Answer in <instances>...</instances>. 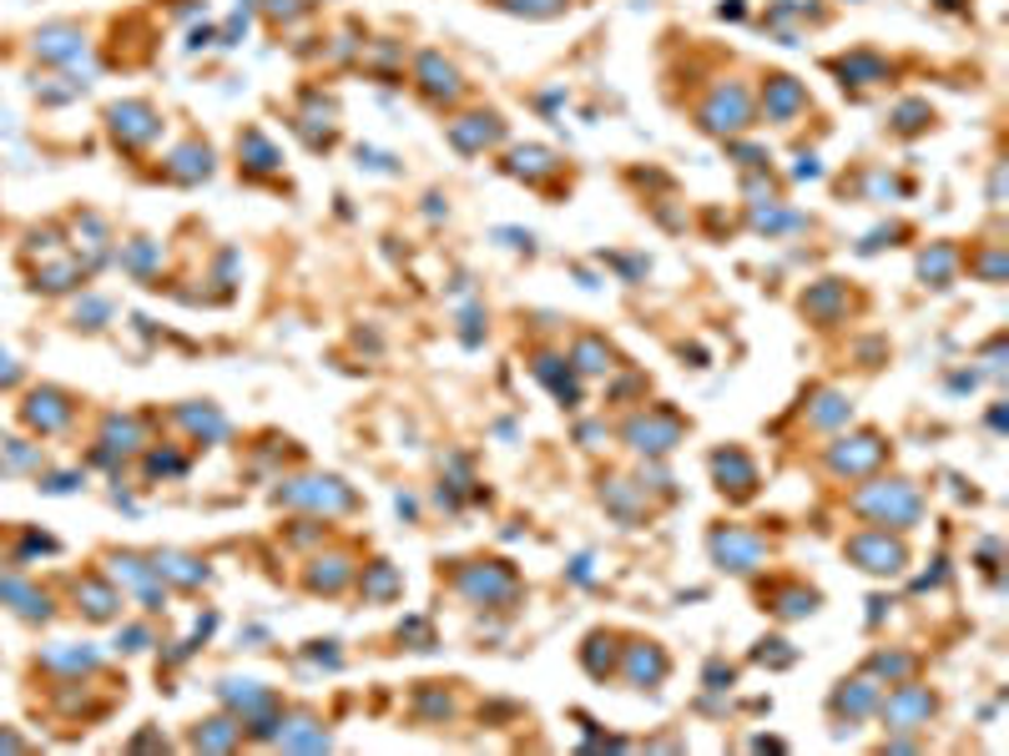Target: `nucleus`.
I'll return each instance as SVG.
<instances>
[{
    "mask_svg": "<svg viewBox=\"0 0 1009 756\" xmlns=\"http://www.w3.org/2000/svg\"><path fill=\"white\" fill-rule=\"evenodd\" d=\"M853 510L873 525H889V530H913L923 515V494L913 480H878L868 490L853 494Z\"/></svg>",
    "mask_w": 1009,
    "mask_h": 756,
    "instance_id": "f257e3e1",
    "label": "nucleus"
},
{
    "mask_svg": "<svg viewBox=\"0 0 1009 756\" xmlns=\"http://www.w3.org/2000/svg\"><path fill=\"white\" fill-rule=\"evenodd\" d=\"M278 504H293V510H308V515L333 520V515L359 510V494H353L343 480H333V474H308V480H283Z\"/></svg>",
    "mask_w": 1009,
    "mask_h": 756,
    "instance_id": "f03ea898",
    "label": "nucleus"
},
{
    "mask_svg": "<svg viewBox=\"0 0 1009 756\" xmlns=\"http://www.w3.org/2000/svg\"><path fill=\"white\" fill-rule=\"evenodd\" d=\"M454 591L464 595L470 605H484V611H500L520 595V575L504 565V560H474L454 575Z\"/></svg>",
    "mask_w": 1009,
    "mask_h": 756,
    "instance_id": "7ed1b4c3",
    "label": "nucleus"
},
{
    "mask_svg": "<svg viewBox=\"0 0 1009 756\" xmlns=\"http://www.w3.org/2000/svg\"><path fill=\"white\" fill-rule=\"evenodd\" d=\"M843 555L868 575H903L909 571V545H903L899 535H889V530H858V535H848Z\"/></svg>",
    "mask_w": 1009,
    "mask_h": 756,
    "instance_id": "20e7f679",
    "label": "nucleus"
},
{
    "mask_svg": "<svg viewBox=\"0 0 1009 756\" xmlns=\"http://www.w3.org/2000/svg\"><path fill=\"white\" fill-rule=\"evenodd\" d=\"M621 439L631 444L637 454H647V460H661V454H671L681 444V419L671 414V409H641V414H631L621 424Z\"/></svg>",
    "mask_w": 1009,
    "mask_h": 756,
    "instance_id": "39448f33",
    "label": "nucleus"
},
{
    "mask_svg": "<svg viewBox=\"0 0 1009 756\" xmlns=\"http://www.w3.org/2000/svg\"><path fill=\"white\" fill-rule=\"evenodd\" d=\"M707 550H712V560L732 575H757L762 571V560H768V540L757 535V530H742V525H717L712 540H707Z\"/></svg>",
    "mask_w": 1009,
    "mask_h": 756,
    "instance_id": "423d86ee",
    "label": "nucleus"
},
{
    "mask_svg": "<svg viewBox=\"0 0 1009 756\" xmlns=\"http://www.w3.org/2000/svg\"><path fill=\"white\" fill-rule=\"evenodd\" d=\"M883 460H889V444H883V434H878V429L843 434L833 450H828V470H833L838 480H868V474H873Z\"/></svg>",
    "mask_w": 1009,
    "mask_h": 756,
    "instance_id": "0eeeda50",
    "label": "nucleus"
},
{
    "mask_svg": "<svg viewBox=\"0 0 1009 756\" xmlns=\"http://www.w3.org/2000/svg\"><path fill=\"white\" fill-rule=\"evenodd\" d=\"M933 712H939V696L929 686H913V681H899L893 696H878V716L889 732H923Z\"/></svg>",
    "mask_w": 1009,
    "mask_h": 756,
    "instance_id": "6e6552de",
    "label": "nucleus"
},
{
    "mask_svg": "<svg viewBox=\"0 0 1009 756\" xmlns=\"http://www.w3.org/2000/svg\"><path fill=\"white\" fill-rule=\"evenodd\" d=\"M697 121H702V132H712V137L747 132V127H752V91L737 87V81H727V87H717L712 97L702 101Z\"/></svg>",
    "mask_w": 1009,
    "mask_h": 756,
    "instance_id": "1a4fd4ad",
    "label": "nucleus"
},
{
    "mask_svg": "<svg viewBox=\"0 0 1009 756\" xmlns=\"http://www.w3.org/2000/svg\"><path fill=\"white\" fill-rule=\"evenodd\" d=\"M111 121V137H117L121 147H152L157 137H162V117H157L152 101H117V107L107 111Z\"/></svg>",
    "mask_w": 1009,
    "mask_h": 756,
    "instance_id": "9d476101",
    "label": "nucleus"
},
{
    "mask_svg": "<svg viewBox=\"0 0 1009 756\" xmlns=\"http://www.w3.org/2000/svg\"><path fill=\"white\" fill-rule=\"evenodd\" d=\"M616 676H621L626 686H637V691H657L661 681L671 676V656L657 646V641H631V646L621 651Z\"/></svg>",
    "mask_w": 1009,
    "mask_h": 756,
    "instance_id": "9b49d317",
    "label": "nucleus"
},
{
    "mask_svg": "<svg viewBox=\"0 0 1009 756\" xmlns=\"http://www.w3.org/2000/svg\"><path fill=\"white\" fill-rule=\"evenodd\" d=\"M762 111H768V121L788 127V121H798L802 111H808V87H802L798 77H782V71H772V77L762 81Z\"/></svg>",
    "mask_w": 1009,
    "mask_h": 756,
    "instance_id": "f8f14e48",
    "label": "nucleus"
},
{
    "mask_svg": "<svg viewBox=\"0 0 1009 756\" xmlns=\"http://www.w3.org/2000/svg\"><path fill=\"white\" fill-rule=\"evenodd\" d=\"M414 81H419V91H424V101H434V107H444V101H460V91H464L460 71H454L439 51L419 56V61H414Z\"/></svg>",
    "mask_w": 1009,
    "mask_h": 756,
    "instance_id": "ddd939ff",
    "label": "nucleus"
},
{
    "mask_svg": "<svg viewBox=\"0 0 1009 756\" xmlns=\"http://www.w3.org/2000/svg\"><path fill=\"white\" fill-rule=\"evenodd\" d=\"M712 480H717V490H722L727 500H752V494H757V464H752V454L717 450L712 454Z\"/></svg>",
    "mask_w": 1009,
    "mask_h": 756,
    "instance_id": "4468645a",
    "label": "nucleus"
},
{
    "mask_svg": "<svg viewBox=\"0 0 1009 756\" xmlns=\"http://www.w3.org/2000/svg\"><path fill=\"white\" fill-rule=\"evenodd\" d=\"M500 137H504V121L494 117V111H470V117L450 121V147H454V152H464V157L494 147Z\"/></svg>",
    "mask_w": 1009,
    "mask_h": 756,
    "instance_id": "2eb2a0df",
    "label": "nucleus"
},
{
    "mask_svg": "<svg viewBox=\"0 0 1009 756\" xmlns=\"http://www.w3.org/2000/svg\"><path fill=\"white\" fill-rule=\"evenodd\" d=\"M71 414H77V404H71V394H61V389H36L31 404H26V424L41 429V434H56V429H67Z\"/></svg>",
    "mask_w": 1009,
    "mask_h": 756,
    "instance_id": "dca6fc26",
    "label": "nucleus"
},
{
    "mask_svg": "<svg viewBox=\"0 0 1009 756\" xmlns=\"http://www.w3.org/2000/svg\"><path fill=\"white\" fill-rule=\"evenodd\" d=\"M353 560L343 555V550H333V555H319L313 565H308V575H303V585L313 595H339V591H349L353 585Z\"/></svg>",
    "mask_w": 1009,
    "mask_h": 756,
    "instance_id": "f3484780",
    "label": "nucleus"
},
{
    "mask_svg": "<svg viewBox=\"0 0 1009 756\" xmlns=\"http://www.w3.org/2000/svg\"><path fill=\"white\" fill-rule=\"evenodd\" d=\"M833 712L838 722H863V716L878 712V681L873 676H853L833 691Z\"/></svg>",
    "mask_w": 1009,
    "mask_h": 756,
    "instance_id": "a211bd4d",
    "label": "nucleus"
},
{
    "mask_svg": "<svg viewBox=\"0 0 1009 756\" xmlns=\"http://www.w3.org/2000/svg\"><path fill=\"white\" fill-rule=\"evenodd\" d=\"M152 571H157V581L182 585V591H192V585L208 581V565H202L198 555H177V550H157V555H152Z\"/></svg>",
    "mask_w": 1009,
    "mask_h": 756,
    "instance_id": "6ab92c4d",
    "label": "nucleus"
},
{
    "mask_svg": "<svg viewBox=\"0 0 1009 756\" xmlns=\"http://www.w3.org/2000/svg\"><path fill=\"white\" fill-rule=\"evenodd\" d=\"M36 56H46V61H81L87 56V36H81V26H46V31H36Z\"/></svg>",
    "mask_w": 1009,
    "mask_h": 756,
    "instance_id": "aec40b11",
    "label": "nucleus"
},
{
    "mask_svg": "<svg viewBox=\"0 0 1009 756\" xmlns=\"http://www.w3.org/2000/svg\"><path fill=\"white\" fill-rule=\"evenodd\" d=\"M359 591H363V601H369V605H394L399 595H404V575H399L389 560H373V565H363Z\"/></svg>",
    "mask_w": 1009,
    "mask_h": 756,
    "instance_id": "412c9836",
    "label": "nucleus"
},
{
    "mask_svg": "<svg viewBox=\"0 0 1009 756\" xmlns=\"http://www.w3.org/2000/svg\"><path fill=\"white\" fill-rule=\"evenodd\" d=\"M273 742L288 746V752H323V746H329V732L319 726V716L298 712V716H288V722H278Z\"/></svg>",
    "mask_w": 1009,
    "mask_h": 756,
    "instance_id": "4be33fe9",
    "label": "nucleus"
},
{
    "mask_svg": "<svg viewBox=\"0 0 1009 756\" xmlns=\"http://www.w3.org/2000/svg\"><path fill=\"white\" fill-rule=\"evenodd\" d=\"M167 177L172 182H208L212 177V147L208 142H182L167 157Z\"/></svg>",
    "mask_w": 1009,
    "mask_h": 756,
    "instance_id": "5701e85b",
    "label": "nucleus"
},
{
    "mask_svg": "<svg viewBox=\"0 0 1009 756\" xmlns=\"http://www.w3.org/2000/svg\"><path fill=\"white\" fill-rule=\"evenodd\" d=\"M601 504L611 510L616 520H621V525H637V520L647 515V490H641V484H631V480H611L601 490Z\"/></svg>",
    "mask_w": 1009,
    "mask_h": 756,
    "instance_id": "b1692460",
    "label": "nucleus"
},
{
    "mask_svg": "<svg viewBox=\"0 0 1009 756\" xmlns=\"http://www.w3.org/2000/svg\"><path fill=\"white\" fill-rule=\"evenodd\" d=\"M843 308H848V293H843V283H838V278H823L818 288H808V293H802V313H808L812 323H833Z\"/></svg>",
    "mask_w": 1009,
    "mask_h": 756,
    "instance_id": "393cba45",
    "label": "nucleus"
},
{
    "mask_svg": "<svg viewBox=\"0 0 1009 756\" xmlns=\"http://www.w3.org/2000/svg\"><path fill=\"white\" fill-rule=\"evenodd\" d=\"M242 742H248V732H242L238 716H212V722H198V732H192V746H202V752H232Z\"/></svg>",
    "mask_w": 1009,
    "mask_h": 756,
    "instance_id": "a878e982",
    "label": "nucleus"
},
{
    "mask_svg": "<svg viewBox=\"0 0 1009 756\" xmlns=\"http://www.w3.org/2000/svg\"><path fill=\"white\" fill-rule=\"evenodd\" d=\"M833 71L843 77V87L853 81V87H873V81H889V61L873 51H853V56H838Z\"/></svg>",
    "mask_w": 1009,
    "mask_h": 756,
    "instance_id": "bb28decb",
    "label": "nucleus"
},
{
    "mask_svg": "<svg viewBox=\"0 0 1009 756\" xmlns=\"http://www.w3.org/2000/svg\"><path fill=\"white\" fill-rule=\"evenodd\" d=\"M571 369L576 373H611L616 369V349L601 339V333H581L571 343Z\"/></svg>",
    "mask_w": 1009,
    "mask_h": 756,
    "instance_id": "cd10ccee",
    "label": "nucleus"
},
{
    "mask_svg": "<svg viewBox=\"0 0 1009 756\" xmlns=\"http://www.w3.org/2000/svg\"><path fill=\"white\" fill-rule=\"evenodd\" d=\"M581 666L591 671L596 681L616 676V666H621V651H616V636H611V631H591V636H586V646H581Z\"/></svg>",
    "mask_w": 1009,
    "mask_h": 756,
    "instance_id": "c85d7f7f",
    "label": "nucleus"
},
{
    "mask_svg": "<svg viewBox=\"0 0 1009 756\" xmlns=\"http://www.w3.org/2000/svg\"><path fill=\"white\" fill-rule=\"evenodd\" d=\"M536 379L560 399V404H576V369L566 359H556V353H540V359H536Z\"/></svg>",
    "mask_w": 1009,
    "mask_h": 756,
    "instance_id": "c756f323",
    "label": "nucleus"
},
{
    "mask_svg": "<svg viewBox=\"0 0 1009 756\" xmlns=\"http://www.w3.org/2000/svg\"><path fill=\"white\" fill-rule=\"evenodd\" d=\"M504 167H510V172H516V177H526V182L530 187H540V182H546V177L550 172H556V152H546V147H516V152H510V162H504Z\"/></svg>",
    "mask_w": 1009,
    "mask_h": 756,
    "instance_id": "7c9ffc66",
    "label": "nucleus"
},
{
    "mask_svg": "<svg viewBox=\"0 0 1009 756\" xmlns=\"http://www.w3.org/2000/svg\"><path fill=\"white\" fill-rule=\"evenodd\" d=\"M238 157L248 162V177H268V172H278V152H273V142H268L263 132H242L238 137Z\"/></svg>",
    "mask_w": 1009,
    "mask_h": 756,
    "instance_id": "2f4dec72",
    "label": "nucleus"
},
{
    "mask_svg": "<svg viewBox=\"0 0 1009 756\" xmlns=\"http://www.w3.org/2000/svg\"><path fill=\"white\" fill-rule=\"evenodd\" d=\"M955 268H959V248H955V242H933V248L919 258V278H929L933 288H949Z\"/></svg>",
    "mask_w": 1009,
    "mask_h": 756,
    "instance_id": "473e14b6",
    "label": "nucleus"
},
{
    "mask_svg": "<svg viewBox=\"0 0 1009 756\" xmlns=\"http://www.w3.org/2000/svg\"><path fill=\"white\" fill-rule=\"evenodd\" d=\"M77 601H87V615H91V621H111V615H117V605H121V595L111 591L107 581L87 575V581L77 585Z\"/></svg>",
    "mask_w": 1009,
    "mask_h": 756,
    "instance_id": "72a5a7b5",
    "label": "nucleus"
},
{
    "mask_svg": "<svg viewBox=\"0 0 1009 756\" xmlns=\"http://www.w3.org/2000/svg\"><path fill=\"white\" fill-rule=\"evenodd\" d=\"M848 419H853V404H848L843 394H833V389H823L818 404L808 409V424H818V429H838V424H848Z\"/></svg>",
    "mask_w": 1009,
    "mask_h": 756,
    "instance_id": "f704fd0d",
    "label": "nucleus"
},
{
    "mask_svg": "<svg viewBox=\"0 0 1009 756\" xmlns=\"http://www.w3.org/2000/svg\"><path fill=\"white\" fill-rule=\"evenodd\" d=\"M177 419H182V424L192 429V439H208V444H212V439H222V434H228V419H222L212 404H202V409L192 404V409H182Z\"/></svg>",
    "mask_w": 1009,
    "mask_h": 756,
    "instance_id": "c9c22d12",
    "label": "nucleus"
},
{
    "mask_svg": "<svg viewBox=\"0 0 1009 756\" xmlns=\"http://www.w3.org/2000/svg\"><path fill=\"white\" fill-rule=\"evenodd\" d=\"M772 611H778L782 621H802V615L818 611V591H808V585H788V591H778Z\"/></svg>",
    "mask_w": 1009,
    "mask_h": 756,
    "instance_id": "e433bc0d",
    "label": "nucleus"
},
{
    "mask_svg": "<svg viewBox=\"0 0 1009 756\" xmlns=\"http://www.w3.org/2000/svg\"><path fill=\"white\" fill-rule=\"evenodd\" d=\"M933 121V111H929V101H899V111H893V132H903V137H913V132H923Z\"/></svg>",
    "mask_w": 1009,
    "mask_h": 756,
    "instance_id": "4c0bfd02",
    "label": "nucleus"
},
{
    "mask_svg": "<svg viewBox=\"0 0 1009 756\" xmlns=\"http://www.w3.org/2000/svg\"><path fill=\"white\" fill-rule=\"evenodd\" d=\"M909 671H913V656H903V651H878L868 661V676H883V681H903Z\"/></svg>",
    "mask_w": 1009,
    "mask_h": 756,
    "instance_id": "58836bf2",
    "label": "nucleus"
},
{
    "mask_svg": "<svg viewBox=\"0 0 1009 756\" xmlns=\"http://www.w3.org/2000/svg\"><path fill=\"white\" fill-rule=\"evenodd\" d=\"M414 706H419V716H434V722L454 716V696H450V691H419Z\"/></svg>",
    "mask_w": 1009,
    "mask_h": 756,
    "instance_id": "ea45409f",
    "label": "nucleus"
},
{
    "mask_svg": "<svg viewBox=\"0 0 1009 756\" xmlns=\"http://www.w3.org/2000/svg\"><path fill=\"white\" fill-rule=\"evenodd\" d=\"M504 11L530 16V21H546V16H560V11H566V0H504Z\"/></svg>",
    "mask_w": 1009,
    "mask_h": 756,
    "instance_id": "a19ab883",
    "label": "nucleus"
},
{
    "mask_svg": "<svg viewBox=\"0 0 1009 756\" xmlns=\"http://www.w3.org/2000/svg\"><path fill=\"white\" fill-rule=\"evenodd\" d=\"M757 661H762V666H792V661H798V651H788V641H757V651H752Z\"/></svg>",
    "mask_w": 1009,
    "mask_h": 756,
    "instance_id": "79ce46f5",
    "label": "nucleus"
},
{
    "mask_svg": "<svg viewBox=\"0 0 1009 756\" xmlns=\"http://www.w3.org/2000/svg\"><path fill=\"white\" fill-rule=\"evenodd\" d=\"M97 651H51V656H46V666H61V671H91L97 666Z\"/></svg>",
    "mask_w": 1009,
    "mask_h": 756,
    "instance_id": "37998d69",
    "label": "nucleus"
},
{
    "mask_svg": "<svg viewBox=\"0 0 1009 756\" xmlns=\"http://www.w3.org/2000/svg\"><path fill=\"white\" fill-rule=\"evenodd\" d=\"M399 641H414V651H429V646H434V631H429V621L409 615V621L399 625Z\"/></svg>",
    "mask_w": 1009,
    "mask_h": 756,
    "instance_id": "c03bdc74",
    "label": "nucleus"
},
{
    "mask_svg": "<svg viewBox=\"0 0 1009 756\" xmlns=\"http://www.w3.org/2000/svg\"><path fill=\"white\" fill-rule=\"evenodd\" d=\"M147 470H152V474H182V454H172V450H157L152 460H147Z\"/></svg>",
    "mask_w": 1009,
    "mask_h": 756,
    "instance_id": "a18cd8bd",
    "label": "nucleus"
},
{
    "mask_svg": "<svg viewBox=\"0 0 1009 756\" xmlns=\"http://www.w3.org/2000/svg\"><path fill=\"white\" fill-rule=\"evenodd\" d=\"M576 439H581L586 450H601V439H611V429H606V424H581V429H576Z\"/></svg>",
    "mask_w": 1009,
    "mask_h": 756,
    "instance_id": "49530a36",
    "label": "nucleus"
},
{
    "mask_svg": "<svg viewBox=\"0 0 1009 756\" xmlns=\"http://www.w3.org/2000/svg\"><path fill=\"white\" fill-rule=\"evenodd\" d=\"M16 373H21V369H16V359H11V353H0V384H16Z\"/></svg>",
    "mask_w": 1009,
    "mask_h": 756,
    "instance_id": "de8ad7c7",
    "label": "nucleus"
},
{
    "mask_svg": "<svg viewBox=\"0 0 1009 756\" xmlns=\"http://www.w3.org/2000/svg\"><path fill=\"white\" fill-rule=\"evenodd\" d=\"M147 641H152V636H147L142 625H132V631H127V651H147Z\"/></svg>",
    "mask_w": 1009,
    "mask_h": 756,
    "instance_id": "09e8293b",
    "label": "nucleus"
},
{
    "mask_svg": "<svg viewBox=\"0 0 1009 756\" xmlns=\"http://www.w3.org/2000/svg\"><path fill=\"white\" fill-rule=\"evenodd\" d=\"M792 172H798V177H818L823 167H818V157H798V167H792Z\"/></svg>",
    "mask_w": 1009,
    "mask_h": 756,
    "instance_id": "8fccbe9b",
    "label": "nucleus"
},
{
    "mask_svg": "<svg viewBox=\"0 0 1009 756\" xmlns=\"http://www.w3.org/2000/svg\"><path fill=\"white\" fill-rule=\"evenodd\" d=\"M0 746H6V752H16V746H21V742H16V736H0Z\"/></svg>",
    "mask_w": 1009,
    "mask_h": 756,
    "instance_id": "3c124183",
    "label": "nucleus"
}]
</instances>
